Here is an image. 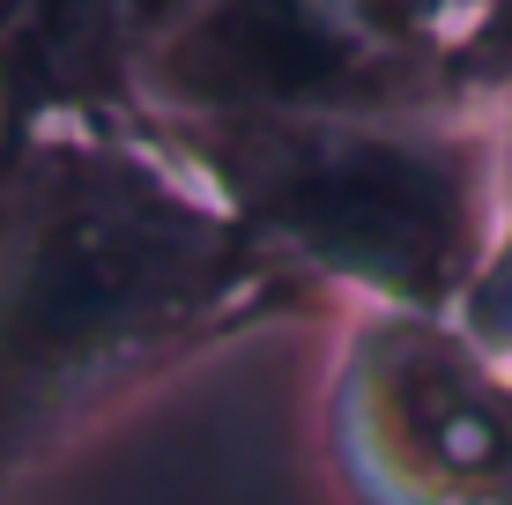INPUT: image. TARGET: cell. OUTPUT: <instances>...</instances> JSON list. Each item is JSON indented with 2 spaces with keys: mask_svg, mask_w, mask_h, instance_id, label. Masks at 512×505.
<instances>
[{
  "mask_svg": "<svg viewBox=\"0 0 512 505\" xmlns=\"http://www.w3.org/2000/svg\"><path fill=\"white\" fill-rule=\"evenodd\" d=\"M490 119H498V142H505V194H512V97H505Z\"/></svg>",
  "mask_w": 512,
  "mask_h": 505,
  "instance_id": "cell-7",
  "label": "cell"
},
{
  "mask_svg": "<svg viewBox=\"0 0 512 505\" xmlns=\"http://www.w3.org/2000/svg\"><path fill=\"white\" fill-rule=\"evenodd\" d=\"M164 119H461L438 0H193L149 45Z\"/></svg>",
  "mask_w": 512,
  "mask_h": 505,
  "instance_id": "cell-3",
  "label": "cell"
},
{
  "mask_svg": "<svg viewBox=\"0 0 512 505\" xmlns=\"http://www.w3.org/2000/svg\"><path fill=\"white\" fill-rule=\"evenodd\" d=\"M461 327L512 372V216H505V231H498V253L483 260V275H475V290H468V305H461Z\"/></svg>",
  "mask_w": 512,
  "mask_h": 505,
  "instance_id": "cell-6",
  "label": "cell"
},
{
  "mask_svg": "<svg viewBox=\"0 0 512 505\" xmlns=\"http://www.w3.org/2000/svg\"><path fill=\"white\" fill-rule=\"evenodd\" d=\"M327 290L193 179L156 112L0 127V491L156 379Z\"/></svg>",
  "mask_w": 512,
  "mask_h": 505,
  "instance_id": "cell-1",
  "label": "cell"
},
{
  "mask_svg": "<svg viewBox=\"0 0 512 505\" xmlns=\"http://www.w3.org/2000/svg\"><path fill=\"white\" fill-rule=\"evenodd\" d=\"M156 23L164 8H127V0H0V127L156 112Z\"/></svg>",
  "mask_w": 512,
  "mask_h": 505,
  "instance_id": "cell-5",
  "label": "cell"
},
{
  "mask_svg": "<svg viewBox=\"0 0 512 505\" xmlns=\"http://www.w3.org/2000/svg\"><path fill=\"white\" fill-rule=\"evenodd\" d=\"M327 454L357 505H512V372L461 320L357 312Z\"/></svg>",
  "mask_w": 512,
  "mask_h": 505,
  "instance_id": "cell-4",
  "label": "cell"
},
{
  "mask_svg": "<svg viewBox=\"0 0 512 505\" xmlns=\"http://www.w3.org/2000/svg\"><path fill=\"white\" fill-rule=\"evenodd\" d=\"M164 142L275 260H290L327 298H364V312L461 320L512 216L490 112L164 119Z\"/></svg>",
  "mask_w": 512,
  "mask_h": 505,
  "instance_id": "cell-2",
  "label": "cell"
}]
</instances>
